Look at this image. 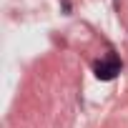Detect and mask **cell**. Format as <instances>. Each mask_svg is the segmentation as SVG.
I'll return each instance as SVG.
<instances>
[{
    "instance_id": "cell-1",
    "label": "cell",
    "mask_w": 128,
    "mask_h": 128,
    "mask_svg": "<svg viewBox=\"0 0 128 128\" xmlns=\"http://www.w3.org/2000/svg\"><path fill=\"white\" fill-rule=\"evenodd\" d=\"M93 70H96V78L98 80H113L118 73H120V60H118V55H106L103 60H98L96 66H93Z\"/></svg>"
}]
</instances>
